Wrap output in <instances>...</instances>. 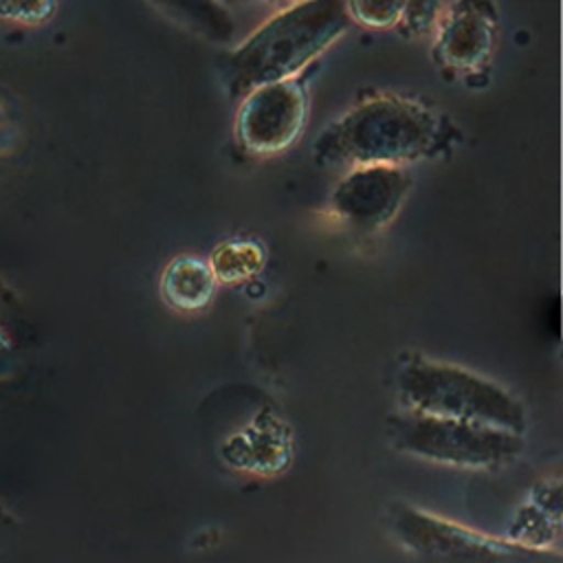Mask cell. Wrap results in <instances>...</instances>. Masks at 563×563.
<instances>
[{"label": "cell", "mask_w": 563, "mask_h": 563, "mask_svg": "<svg viewBox=\"0 0 563 563\" xmlns=\"http://www.w3.org/2000/svg\"><path fill=\"white\" fill-rule=\"evenodd\" d=\"M345 0H295L262 22L224 59L231 95L299 75L350 26Z\"/></svg>", "instance_id": "obj_1"}, {"label": "cell", "mask_w": 563, "mask_h": 563, "mask_svg": "<svg viewBox=\"0 0 563 563\" xmlns=\"http://www.w3.org/2000/svg\"><path fill=\"white\" fill-rule=\"evenodd\" d=\"M440 139L442 123L431 108L398 95H374L334 119L312 152L330 165H405L429 156Z\"/></svg>", "instance_id": "obj_2"}, {"label": "cell", "mask_w": 563, "mask_h": 563, "mask_svg": "<svg viewBox=\"0 0 563 563\" xmlns=\"http://www.w3.org/2000/svg\"><path fill=\"white\" fill-rule=\"evenodd\" d=\"M398 398L405 409L482 422L521 433L523 405L501 385L460 365L409 356L396 374Z\"/></svg>", "instance_id": "obj_3"}, {"label": "cell", "mask_w": 563, "mask_h": 563, "mask_svg": "<svg viewBox=\"0 0 563 563\" xmlns=\"http://www.w3.org/2000/svg\"><path fill=\"white\" fill-rule=\"evenodd\" d=\"M387 435L400 453L460 468H495L521 449V433L413 409L391 416Z\"/></svg>", "instance_id": "obj_4"}, {"label": "cell", "mask_w": 563, "mask_h": 563, "mask_svg": "<svg viewBox=\"0 0 563 563\" xmlns=\"http://www.w3.org/2000/svg\"><path fill=\"white\" fill-rule=\"evenodd\" d=\"M389 526L402 548L449 561H530L545 559L543 552L523 543H510L486 537L466 526L440 519L411 506H396L389 512Z\"/></svg>", "instance_id": "obj_5"}, {"label": "cell", "mask_w": 563, "mask_h": 563, "mask_svg": "<svg viewBox=\"0 0 563 563\" xmlns=\"http://www.w3.org/2000/svg\"><path fill=\"white\" fill-rule=\"evenodd\" d=\"M242 97L235 114V139L246 152L279 154L303 132L308 90L299 75L260 84Z\"/></svg>", "instance_id": "obj_6"}, {"label": "cell", "mask_w": 563, "mask_h": 563, "mask_svg": "<svg viewBox=\"0 0 563 563\" xmlns=\"http://www.w3.org/2000/svg\"><path fill=\"white\" fill-rule=\"evenodd\" d=\"M433 29L431 51L438 64L473 75L484 70L495 53L499 13L493 0H449Z\"/></svg>", "instance_id": "obj_7"}, {"label": "cell", "mask_w": 563, "mask_h": 563, "mask_svg": "<svg viewBox=\"0 0 563 563\" xmlns=\"http://www.w3.org/2000/svg\"><path fill=\"white\" fill-rule=\"evenodd\" d=\"M411 178L402 165H354L334 187V211L356 229H383L400 211Z\"/></svg>", "instance_id": "obj_8"}, {"label": "cell", "mask_w": 563, "mask_h": 563, "mask_svg": "<svg viewBox=\"0 0 563 563\" xmlns=\"http://www.w3.org/2000/svg\"><path fill=\"white\" fill-rule=\"evenodd\" d=\"M216 275L209 264L198 257H176L161 275V292L165 301L180 312H196L213 299Z\"/></svg>", "instance_id": "obj_9"}, {"label": "cell", "mask_w": 563, "mask_h": 563, "mask_svg": "<svg viewBox=\"0 0 563 563\" xmlns=\"http://www.w3.org/2000/svg\"><path fill=\"white\" fill-rule=\"evenodd\" d=\"M161 11L185 29L213 40L229 42L235 24L231 11L220 0H152Z\"/></svg>", "instance_id": "obj_10"}, {"label": "cell", "mask_w": 563, "mask_h": 563, "mask_svg": "<svg viewBox=\"0 0 563 563\" xmlns=\"http://www.w3.org/2000/svg\"><path fill=\"white\" fill-rule=\"evenodd\" d=\"M209 266L218 282L240 284L264 268V253L255 242H227L213 251Z\"/></svg>", "instance_id": "obj_11"}, {"label": "cell", "mask_w": 563, "mask_h": 563, "mask_svg": "<svg viewBox=\"0 0 563 563\" xmlns=\"http://www.w3.org/2000/svg\"><path fill=\"white\" fill-rule=\"evenodd\" d=\"M352 22L367 29H396L405 15V0H345Z\"/></svg>", "instance_id": "obj_12"}, {"label": "cell", "mask_w": 563, "mask_h": 563, "mask_svg": "<svg viewBox=\"0 0 563 563\" xmlns=\"http://www.w3.org/2000/svg\"><path fill=\"white\" fill-rule=\"evenodd\" d=\"M444 4L446 0H405V15L398 29L409 35H420L433 29Z\"/></svg>", "instance_id": "obj_13"}]
</instances>
